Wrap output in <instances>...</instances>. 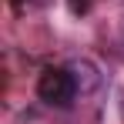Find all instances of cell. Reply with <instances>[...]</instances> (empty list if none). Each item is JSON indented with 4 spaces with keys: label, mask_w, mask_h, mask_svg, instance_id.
Wrapping results in <instances>:
<instances>
[{
    "label": "cell",
    "mask_w": 124,
    "mask_h": 124,
    "mask_svg": "<svg viewBox=\"0 0 124 124\" xmlns=\"http://www.w3.org/2000/svg\"><path fill=\"white\" fill-rule=\"evenodd\" d=\"M77 84H74V74L67 67H47L37 81V97L44 104H54V107H70L74 97H77Z\"/></svg>",
    "instance_id": "obj_1"
},
{
    "label": "cell",
    "mask_w": 124,
    "mask_h": 124,
    "mask_svg": "<svg viewBox=\"0 0 124 124\" xmlns=\"http://www.w3.org/2000/svg\"><path fill=\"white\" fill-rule=\"evenodd\" d=\"M67 70L74 74V84H77V91H81V94H91V91L101 84V74H97V67H94L91 61H74Z\"/></svg>",
    "instance_id": "obj_2"
},
{
    "label": "cell",
    "mask_w": 124,
    "mask_h": 124,
    "mask_svg": "<svg viewBox=\"0 0 124 124\" xmlns=\"http://www.w3.org/2000/svg\"><path fill=\"white\" fill-rule=\"evenodd\" d=\"M87 3H91V0H70V10H74V14H84Z\"/></svg>",
    "instance_id": "obj_3"
}]
</instances>
